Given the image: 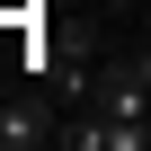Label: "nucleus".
I'll use <instances>...</instances> for the list:
<instances>
[{"label":"nucleus","mask_w":151,"mask_h":151,"mask_svg":"<svg viewBox=\"0 0 151 151\" xmlns=\"http://www.w3.org/2000/svg\"><path fill=\"white\" fill-rule=\"evenodd\" d=\"M89 107L116 116V124H151V53H133V62H98Z\"/></svg>","instance_id":"f257e3e1"},{"label":"nucleus","mask_w":151,"mask_h":151,"mask_svg":"<svg viewBox=\"0 0 151 151\" xmlns=\"http://www.w3.org/2000/svg\"><path fill=\"white\" fill-rule=\"evenodd\" d=\"M107 9H124V0H107Z\"/></svg>","instance_id":"7ed1b4c3"},{"label":"nucleus","mask_w":151,"mask_h":151,"mask_svg":"<svg viewBox=\"0 0 151 151\" xmlns=\"http://www.w3.org/2000/svg\"><path fill=\"white\" fill-rule=\"evenodd\" d=\"M142 36H151V9H142Z\"/></svg>","instance_id":"f03ea898"}]
</instances>
